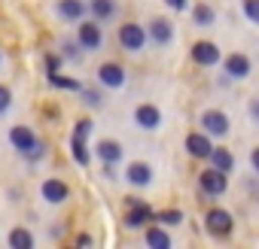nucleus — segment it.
I'll list each match as a JSON object with an SVG mask.
<instances>
[{
    "instance_id": "nucleus-1",
    "label": "nucleus",
    "mask_w": 259,
    "mask_h": 249,
    "mask_svg": "<svg viewBox=\"0 0 259 249\" xmlns=\"http://www.w3.org/2000/svg\"><path fill=\"white\" fill-rule=\"evenodd\" d=\"M10 140H13V146H16L19 152H25L28 158H40V155H43V143L34 137L31 128H13V131H10Z\"/></svg>"
},
{
    "instance_id": "nucleus-2",
    "label": "nucleus",
    "mask_w": 259,
    "mask_h": 249,
    "mask_svg": "<svg viewBox=\"0 0 259 249\" xmlns=\"http://www.w3.org/2000/svg\"><path fill=\"white\" fill-rule=\"evenodd\" d=\"M119 43H122V49H128V52H141L144 49V43H147V31L141 28V25H122L119 28Z\"/></svg>"
},
{
    "instance_id": "nucleus-3",
    "label": "nucleus",
    "mask_w": 259,
    "mask_h": 249,
    "mask_svg": "<svg viewBox=\"0 0 259 249\" xmlns=\"http://www.w3.org/2000/svg\"><path fill=\"white\" fill-rule=\"evenodd\" d=\"M204 225H207V231H213L217 237H226V234L232 231L235 219H232V213H226V210H207Z\"/></svg>"
},
{
    "instance_id": "nucleus-4",
    "label": "nucleus",
    "mask_w": 259,
    "mask_h": 249,
    "mask_svg": "<svg viewBox=\"0 0 259 249\" xmlns=\"http://www.w3.org/2000/svg\"><path fill=\"white\" fill-rule=\"evenodd\" d=\"M201 125H204V131H207L210 137L229 134V118H226V112H220V109H207V112L201 115Z\"/></svg>"
},
{
    "instance_id": "nucleus-5",
    "label": "nucleus",
    "mask_w": 259,
    "mask_h": 249,
    "mask_svg": "<svg viewBox=\"0 0 259 249\" xmlns=\"http://www.w3.org/2000/svg\"><path fill=\"white\" fill-rule=\"evenodd\" d=\"M76 40H79V46L89 49V52H92V49H101V40H104V37H101V25H98V22H82Z\"/></svg>"
},
{
    "instance_id": "nucleus-6",
    "label": "nucleus",
    "mask_w": 259,
    "mask_h": 249,
    "mask_svg": "<svg viewBox=\"0 0 259 249\" xmlns=\"http://www.w3.org/2000/svg\"><path fill=\"white\" fill-rule=\"evenodd\" d=\"M201 192H207V195H223L226 192V170H217V167H210V170H204L201 173Z\"/></svg>"
},
{
    "instance_id": "nucleus-7",
    "label": "nucleus",
    "mask_w": 259,
    "mask_h": 249,
    "mask_svg": "<svg viewBox=\"0 0 259 249\" xmlns=\"http://www.w3.org/2000/svg\"><path fill=\"white\" fill-rule=\"evenodd\" d=\"M186 152L192 158H210L213 146H210V134H189L186 137Z\"/></svg>"
},
{
    "instance_id": "nucleus-8",
    "label": "nucleus",
    "mask_w": 259,
    "mask_h": 249,
    "mask_svg": "<svg viewBox=\"0 0 259 249\" xmlns=\"http://www.w3.org/2000/svg\"><path fill=\"white\" fill-rule=\"evenodd\" d=\"M135 118H138V125H141L144 131H156L159 125H162V115H159V109H156L153 103H144V106H138Z\"/></svg>"
},
{
    "instance_id": "nucleus-9",
    "label": "nucleus",
    "mask_w": 259,
    "mask_h": 249,
    "mask_svg": "<svg viewBox=\"0 0 259 249\" xmlns=\"http://www.w3.org/2000/svg\"><path fill=\"white\" fill-rule=\"evenodd\" d=\"M98 79H101V85H107V88H119L122 82H125V70L119 67V64H101V70H98Z\"/></svg>"
},
{
    "instance_id": "nucleus-10",
    "label": "nucleus",
    "mask_w": 259,
    "mask_h": 249,
    "mask_svg": "<svg viewBox=\"0 0 259 249\" xmlns=\"http://www.w3.org/2000/svg\"><path fill=\"white\" fill-rule=\"evenodd\" d=\"M85 4L82 0H58V16L61 19H67V22H79L82 16H85Z\"/></svg>"
},
{
    "instance_id": "nucleus-11",
    "label": "nucleus",
    "mask_w": 259,
    "mask_h": 249,
    "mask_svg": "<svg viewBox=\"0 0 259 249\" xmlns=\"http://www.w3.org/2000/svg\"><path fill=\"white\" fill-rule=\"evenodd\" d=\"M192 58H195V64H217L220 61V49L213 46V43H195L192 46Z\"/></svg>"
},
{
    "instance_id": "nucleus-12",
    "label": "nucleus",
    "mask_w": 259,
    "mask_h": 249,
    "mask_svg": "<svg viewBox=\"0 0 259 249\" xmlns=\"http://www.w3.org/2000/svg\"><path fill=\"white\" fill-rule=\"evenodd\" d=\"M153 216H156V213H153L144 201H135V207H132V213H128L125 225H128V228H141V225H144V222H150Z\"/></svg>"
},
{
    "instance_id": "nucleus-13",
    "label": "nucleus",
    "mask_w": 259,
    "mask_h": 249,
    "mask_svg": "<svg viewBox=\"0 0 259 249\" xmlns=\"http://www.w3.org/2000/svg\"><path fill=\"white\" fill-rule=\"evenodd\" d=\"M43 198H46L49 204H61V201L67 198V185H64L61 179H46V182H43Z\"/></svg>"
},
{
    "instance_id": "nucleus-14",
    "label": "nucleus",
    "mask_w": 259,
    "mask_h": 249,
    "mask_svg": "<svg viewBox=\"0 0 259 249\" xmlns=\"http://www.w3.org/2000/svg\"><path fill=\"white\" fill-rule=\"evenodd\" d=\"M150 179H153V170H150V164H144V161H135L132 167H128V182H132V185H150Z\"/></svg>"
},
{
    "instance_id": "nucleus-15",
    "label": "nucleus",
    "mask_w": 259,
    "mask_h": 249,
    "mask_svg": "<svg viewBox=\"0 0 259 249\" xmlns=\"http://www.w3.org/2000/svg\"><path fill=\"white\" fill-rule=\"evenodd\" d=\"M226 73H229L232 79H244V76L250 73V61H247L244 55H232V58H226Z\"/></svg>"
},
{
    "instance_id": "nucleus-16",
    "label": "nucleus",
    "mask_w": 259,
    "mask_h": 249,
    "mask_svg": "<svg viewBox=\"0 0 259 249\" xmlns=\"http://www.w3.org/2000/svg\"><path fill=\"white\" fill-rule=\"evenodd\" d=\"M89 10H92V16H95L98 22H107V19L116 16V0H92Z\"/></svg>"
},
{
    "instance_id": "nucleus-17",
    "label": "nucleus",
    "mask_w": 259,
    "mask_h": 249,
    "mask_svg": "<svg viewBox=\"0 0 259 249\" xmlns=\"http://www.w3.org/2000/svg\"><path fill=\"white\" fill-rule=\"evenodd\" d=\"M174 28H171V22L168 19H153V25H150V37L156 40V43H168L174 34H171Z\"/></svg>"
},
{
    "instance_id": "nucleus-18",
    "label": "nucleus",
    "mask_w": 259,
    "mask_h": 249,
    "mask_svg": "<svg viewBox=\"0 0 259 249\" xmlns=\"http://www.w3.org/2000/svg\"><path fill=\"white\" fill-rule=\"evenodd\" d=\"M98 155H101V161L113 164V161L122 158V146H119L116 140H101V143H98Z\"/></svg>"
},
{
    "instance_id": "nucleus-19",
    "label": "nucleus",
    "mask_w": 259,
    "mask_h": 249,
    "mask_svg": "<svg viewBox=\"0 0 259 249\" xmlns=\"http://www.w3.org/2000/svg\"><path fill=\"white\" fill-rule=\"evenodd\" d=\"M210 164H213L217 170H232V167H235V158H232L229 149H213V152H210Z\"/></svg>"
},
{
    "instance_id": "nucleus-20",
    "label": "nucleus",
    "mask_w": 259,
    "mask_h": 249,
    "mask_svg": "<svg viewBox=\"0 0 259 249\" xmlns=\"http://www.w3.org/2000/svg\"><path fill=\"white\" fill-rule=\"evenodd\" d=\"M10 246H13V249H31V246H34V237H31L25 228H16V231L10 234Z\"/></svg>"
},
{
    "instance_id": "nucleus-21",
    "label": "nucleus",
    "mask_w": 259,
    "mask_h": 249,
    "mask_svg": "<svg viewBox=\"0 0 259 249\" xmlns=\"http://www.w3.org/2000/svg\"><path fill=\"white\" fill-rule=\"evenodd\" d=\"M147 243H150L153 249H168V246H171V237H168L165 231H159V228H150V231H147Z\"/></svg>"
},
{
    "instance_id": "nucleus-22",
    "label": "nucleus",
    "mask_w": 259,
    "mask_h": 249,
    "mask_svg": "<svg viewBox=\"0 0 259 249\" xmlns=\"http://www.w3.org/2000/svg\"><path fill=\"white\" fill-rule=\"evenodd\" d=\"M82 140H85V137H73V140H70V146H73V161H76V164H89V149H85Z\"/></svg>"
},
{
    "instance_id": "nucleus-23",
    "label": "nucleus",
    "mask_w": 259,
    "mask_h": 249,
    "mask_svg": "<svg viewBox=\"0 0 259 249\" xmlns=\"http://www.w3.org/2000/svg\"><path fill=\"white\" fill-rule=\"evenodd\" d=\"M49 82L55 88H70V91H79V82L76 79H67V76H58V73H49Z\"/></svg>"
},
{
    "instance_id": "nucleus-24",
    "label": "nucleus",
    "mask_w": 259,
    "mask_h": 249,
    "mask_svg": "<svg viewBox=\"0 0 259 249\" xmlns=\"http://www.w3.org/2000/svg\"><path fill=\"white\" fill-rule=\"evenodd\" d=\"M153 219L162 222V225H180V222H183V213H177V210H165V213H156Z\"/></svg>"
},
{
    "instance_id": "nucleus-25",
    "label": "nucleus",
    "mask_w": 259,
    "mask_h": 249,
    "mask_svg": "<svg viewBox=\"0 0 259 249\" xmlns=\"http://www.w3.org/2000/svg\"><path fill=\"white\" fill-rule=\"evenodd\" d=\"M195 22L198 25H210L213 22V10L210 7H195Z\"/></svg>"
},
{
    "instance_id": "nucleus-26",
    "label": "nucleus",
    "mask_w": 259,
    "mask_h": 249,
    "mask_svg": "<svg viewBox=\"0 0 259 249\" xmlns=\"http://www.w3.org/2000/svg\"><path fill=\"white\" fill-rule=\"evenodd\" d=\"M244 13H247V19H250V22H256V25H259V0H247V4H244Z\"/></svg>"
},
{
    "instance_id": "nucleus-27",
    "label": "nucleus",
    "mask_w": 259,
    "mask_h": 249,
    "mask_svg": "<svg viewBox=\"0 0 259 249\" xmlns=\"http://www.w3.org/2000/svg\"><path fill=\"white\" fill-rule=\"evenodd\" d=\"M89 131H92V121H89V118H82V121H76L73 137H89Z\"/></svg>"
},
{
    "instance_id": "nucleus-28",
    "label": "nucleus",
    "mask_w": 259,
    "mask_h": 249,
    "mask_svg": "<svg viewBox=\"0 0 259 249\" xmlns=\"http://www.w3.org/2000/svg\"><path fill=\"white\" fill-rule=\"evenodd\" d=\"M10 103H13V94H10V88H7V85H0V112H4Z\"/></svg>"
},
{
    "instance_id": "nucleus-29",
    "label": "nucleus",
    "mask_w": 259,
    "mask_h": 249,
    "mask_svg": "<svg viewBox=\"0 0 259 249\" xmlns=\"http://www.w3.org/2000/svg\"><path fill=\"white\" fill-rule=\"evenodd\" d=\"M82 97L89 100V106H101V94L92 91V88H82Z\"/></svg>"
},
{
    "instance_id": "nucleus-30",
    "label": "nucleus",
    "mask_w": 259,
    "mask_h": 249,
    "mask_svg": "<svg viewBox=\"0 0 259 249\" xmlns=\"http://www.w3.org/2000/svg\"><path fill=\"white\" fill-rule=\"evenodd\" d=\"M61 49H64L67 58H76V46H73V43H61Z\"/></svg>"
},
{
    "instance_id": "nucleus-31",
    "label": "nucleus",
    "mask_w": 259,
    "mask_h": 249,
    "mask_svg": "<svg viewBox=\"0 0 259 249\" xmlns=\"http://www.w3.org/2000/svg\"><path fill=\"white\" fill-rule=\"evenodd\" d=\"M76 246H92V237H89V234H79V237H76Z\"/></svg>"
},
{
    "instance_id": "nucleus-32",
    "label": "nucleus",
    "mask_w": 259,
    "mask_h": 249,
    "mask_svg": "<svg viewBox=\"0 0 259 249\" xmlns=\"http://www.w3.org/2000/svg\"><path fill=\"white\" fill-rule=\"evenodd\" d=\"M46 64H49V73H55V70H58V58H55V55H49V61H46Z\"/></svg>"
},
{
    "instance_id": "nucleus-33",
    "label": "nucleus",
    "mask_w": 259,
    "mask_h": 249,
    "mask_svg": "<svg viewBox=\"0 0 259 249\" xmlns=\"http://www.w3.org/2000/svg\"><path fill=\"white\" fill-rule=\"evenodd\" d=\"M250 115L259 121V100H253V103H250Z\"/></svg>"
},
{
    "instance_id": "nucleus-34",
    "label": "nucleus",
    "mask_w": 259,
    "mask_h": 249,
    "mask_svg": "<svg viewBox=\"0 0 259 249\" xmlns=\"http://www.w3.org/2000/svg\"><path fill=\"white\" fill-rule=\"evenodd\" d=\"M168 7H174V10H183V7H186V0H168Z\"/></svg>"
},
{
    "instance_id": "nucleus-35",
    "label": "nucleus",
    "mask_w": 259,
    "mask_h": 249,
    "mask_svg": "<svg viewBox=\"0 0 259 249\" xmlns=\"http://www.w3.org/2000/svg\"><path fill=\"white\" fill-rule=\"evenodd\" d=\"M250 161H253V167L259 170V149H253V155H250Z\"/></svg>"
}]
</instances>
